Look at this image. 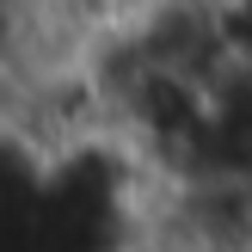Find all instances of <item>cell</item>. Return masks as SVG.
Masks as SVG:
<instances>
[{
	"mask_svg": "<svg viewBox=\"0 0 252 252\" xmlns=\"http://www.w3.org/2000/svg\"><path fill=\"white\" fill-rule=\"evenodd\" d=\"M105 191L117 252H252V135L179 123Z\"/></svg>",
	"mask_w": 252,
	"mask_h": 252,
	"instance_id": "1",
	"label": "cell"
}]
</instances>
